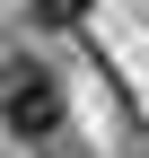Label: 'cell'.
Returning <instances> with one entry per match:
<instances>
[{
    "instance_id": "obj_1",
    "label": "cell",
    "mask_w": 149,
    "mask_h": 158,
    "mask_svg": "<svg viewBox=\"0 0 149 158\" xmlns=\"http://www.w3.org/2000/svg\"><path fill=\"white\" fill-rule=\"evenodd\" d=\"M0 123H9L18 141H44V132L62 123V79L44 62H26V53H9V62H0Z\"/></svg>"
},
{
    "instance_id": "obj_2",
    "label": "cell",
    "mask_w": 149,
    "mask_h": 158,
    "mask_svg": "<svg viewBox=\"0 0 149 158\" xmlns=\"http://www.w3.org/2000/svg\"><path fill=\"white\" fill-rule=\"evenodd\" d=\"M26 9L44 18V27H79V18H88V0H26Z\"/></svg>"
}]
</instances>
